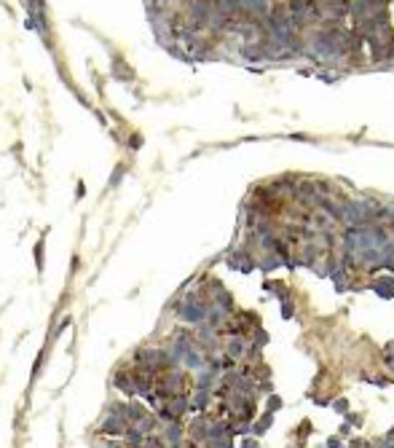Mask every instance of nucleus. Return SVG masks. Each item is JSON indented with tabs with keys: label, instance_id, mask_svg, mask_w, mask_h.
Wrapping results in <instances>:
<instances>
[{
	"label": "nucleus",
	"instance_id": "1",
	"mask_svg": "<svg viewBox=\"0 0 394 448\" xmlns=\"http://www.w3.org/2000/svg\"><path fill=\"white\" fill-rule=\"evenodd\" d=\"M228 266L236 268V271H244V274H247V271H252L258 263L252 261V258H249L247 250H233V252L228 255Z\"/></svg>",
	"mask_w": 394,
	"mask_h": 448
},
{
	"label": "nucleus",
	"instance_id": "2",
	"mask_svg": "<svg viewBox=\"0 0 394 448\" xmlns=\"http://www.w3.org/2000/svg\"><path fill=\"white\" fill-rule=\"evenodd\" d=\"M185 430H183V424L177 421V424H166V430H164V440L166 445H172V448H180L185 440Z\"/></svg>",
	"mask_w": 394,
	"mask_h": 448
},
{
	"label": "nucleus",
	"instance_id": "3",
	"mask_svg": "<svg viewBox=\"0 0 394 448\" xmlns=\"http://www.w3.org/2000/svg\"><path fill=\"white\" fill-rule=\"evenodd\" d=\"M247 349H249V338H228V344H225V355H231L233 360H244L247 355Z\"/></svg>",
	"mask_w": 394,
	"mask_h": 448
},
{
	"label": "nucleus",
	"instance_id": "4",
	"mask_svg": "<svg viewBox=\"0 0 394 448\" xmlns=\"http://www.w3.org/2000/svg\"><path fill=\"white\" fill-rule=\"evenodd\" d=\"M370 290L381 298H394V277H384V279H376Z\"/></svg>",
	"mask_w": 394,
	"mask_h": 448
},
{
	"label": "nucleus",
	"instance_id": "5",
	"mask_svg": "<svg viewBox=\"0 0 394 448\" xmlns=\"http://www.w3.org/2000/svg\"><path fill=\"white\" fill-rule=\"evenodd\" d=\"M113 384H115L118 392H124V395H137L134 392V381H131V373H126V371H118L113 376Z\"/></svg>",
	"mask_w": 394,
	"mask_h": 448
},
{
	"label": "nucleus",
	"instance_id": "6",
	"mask_svg": "<svg viewBox=\"0 0 394 448\" xmlns=\"http://www.w3.org/2000/svg\"><path fill=\"white\" fill-rule=\"evenodd\" d=\"M212 400H214V395L209 389H196V395L190 397V411H207Z\"/></svg>",
	"mask_w": 394,
	"mask_h": 448
},
{
	"label": "nucleus",
	"instance_id": "7",
	"mask_svg": "<svg viewBox=\"0 0 394 448\" xmlns=\"http://www.w3.org/2000/svg\"><path fill=\"white\" fill-rule=\"evenodd\" d=\"M271 424H273V414H271V411H266V414H263V416H260V419L252 424V435H255V438H260V435H266Z\"/></svg>",
	"mask_w": 394,
	"mask_h": 448
},
{
	"label": "nucleus",
	"instance_id": "8",
	"mask_svg": "<svg viewBox=\"0 0 394 448\" xmlns=\"http://www.w3.org/2000/svg\"><path fill=\"white\" fill-rule=\"evenodd\" d=\"M279 266H282V261H279V255H277V252H266V255H263L260 261H258V268H260V271H266V274H268V271H273V268H279Z\"/></svg>",
	"mask_w": 394,
	"mask_h": 448
},
{
	"label": "nucleus",
	"instance_id": "9",
	"mask_svg": "<svg viewBox=\"0 0 394 448\" xmlns=\"http://www.w3.org/2000/svg\"><path fill=\"white\" fill-rule=\"evenodd\" d=\"M292 314H295V303H292V298H290V301L282 303V317H284V320H292Z\"/></svg>",
	"mask_w": 394,
	"mask_h": 448
},
{
	"label": "nucleus",
	"instance_id": "10",
	"mask_svg": "<svg viewBox=\"0 0 394 448\" xmlns=\"http://www.w3.org/2000/svg\"><path fill=\"white\" fill-rule=\"evenodd\" d=\"M282 405H284V403H282V397H279V395H268V411H271V414H277Z\"/></svg>",
	"mask_w": 394,
	"mask_h": 448
},
{
	"label": "nucleus",
	"instance_id": "11",
	"mask_svg": "<svg viewBox=\"0 0 394 448\" xmlns=\"http://www.w3.org/2000/svg\"><path fill=\"white\" fill-rule=\"evenodd\" d=\"M332 408L338 411V414H349V400H343V397H338L336 403H332Z\"/></svg>",
	"mask_w": 394,
	"mask_h": 448
},
{
	"label": "nucleus",
	"instance_id": "12",
	"mask_svg": "<svg viewBox=\"0 0 394 448\" xmlns=\"http://www.w3.org/2000/svg\"><path fill=\"white\" fill-rule=\"evenodd\" d=\"M378 268H386V271H394V255H384V258H381V263H378Z\"/></svg>",
	"mask_w": 394,
	"mask_h": 448
},
{
	"label": "nucleus",
	"instance_id": "13",
	"mask_svg": "<svg viewBox=\"0 0 394 448\" xmlns=\"http://www.w3.org/2000/svg\"><path fill=\"white\" fill-rule=\"evenodd\" d=\"M365 381L376 384V386H386V384H389V379H378V376H365Z\"/></svg>",
	"mask_w": 394,
	"mask_h": 448
},
{
	"label": "nucleus",
	"instance_id": "14",
	"mask_svg": "<svg viewBox=\"0 0 394 448\" xmlns=\"http://www.w3.org/2000/svg\"><path fill=\"white\" fill-rule=\"evenodd\" d=\"M242 448H260V443H258V438H244Z\"/></svg>",
	"mask_w": 394,
	"mask_h": 448
},
{
	"label": "nucleus",
	"instance_id": "15",
	"mask_svg": "<svg viewBox=\"0 0 394 448\" xmlns=\"http://www.w3.org/2000/svg\"><path fill=\"white\" fill-rule=\"evenodd\" d=\"M346 421L354 424V427H360V424H362V416H357V414H346Z\"/></svg>",
	"mask_w": 394,
	"mask_h": 448
},
{
	"label": "nucleus",
	"instance_id": "16",
	"mask_svg": "<svg viewBox=\"0 0 394 448\" xmlns=\"http://www.w3.org/2000/svg\"><path fill=\"white\" fill-rule=\"evenodd\" d=\"M343 443H341V438H330L327 440V448H341Z\"/></svg>",
	"mask_w": 394,
	"mask_h": 448
},
{
	"label": "nucleus",
	"instance_id": "17",
	"mask_svg": "<svg viewBox=\"0 0 394 448\" xmlns=\"http://www.w3.org/2000/svg\"><path fill=\"white\" fill-rule=\"evenodd\" d=\"M338 432H341V435H351V427H349V421H343Z\"/></svg>",
	"mask_w": 394,
	"mask_h": 448
},
{
	"label": "nucleus",
	"instance_id": "18",
	"mask_svg": "<svg viewBox=\"0 0 394 448\" xmlns=\"http://www.w3.org/2000/svg\"><path fill=\"white\" fill-rule=\"evenodd\" d=\"M317 405H330V397H317Z\"/></svg>",
	"mask_w": 394,
	"mask_h": 448
}]
</instances>
